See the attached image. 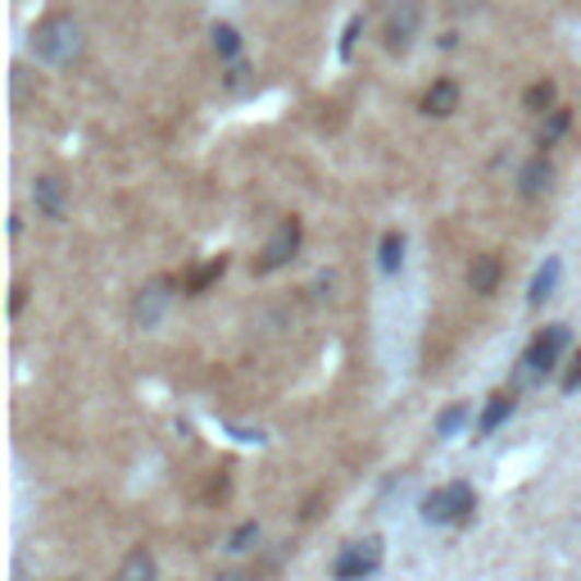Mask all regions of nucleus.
<instances>
[{
    "instance_id": "obj_27",
    "label": "nucleus",
    "mask_w": 581,
    "mask_h": 581,
    "mask_svg": "<svg viewBox=\"0 0 581 581\" xmlns=\"http://www.w3.org/2000/svg\"><path fill=\"white\" fill-rule=\"evenodd\" d=\"M373 5H386L391 10V5H400V0H373Z\"/></svg>"
},
{
    "instance_id": "obj_1",
    "label": "nucleus",
    "mask_w": 581,
    "mask_h": 581,
    "mask_svg": "<svg viewBox=\"0 0 581 581\" xmlns=\"http://www.w3.org/2000/svg\"><path fill=\"white\" fill-rule=\"evenodd\" d=\"M33 50L37 59H46V65H73V59L82 55V27L73 14H50L37 23L33 33Z\"/></svg>"
},
{
    "instance_id": "obj_7",
    "label": "nucleus",
    "mask_w": 581,
    "mask_h": 581,
    "mask_svg": "<svg viewBox=\"0 0 581 581\" xmlns=\"http://www.w3.org/2000/svg\"><path fill=\"white\" fill-rule=\"evenodd\" d=\"M33 205L42 219L50 223H65V213H69V191H65V177H55V173H42L33 182Z\"/></svg>"
},
{
    "instance_id": "obj_12",
    "label": "nucleus",
    "mask_w": 581,
    "mask_h": 581,
    "mask_svg": "<svg viewBox=\"0 0 581 581\" xmlns=\"http://www.w3.org/2000/svg\"><path fill=\"white\" fill-rule=\"evenodd\" d=\"M114 581H160V563H155V555H150L146 545H137L132 555H128L124 563H118Z\"/></svg>"
},
{
    "instance_id": "obj_18",
    "label": "nucleus",
    "mask_w": 581,
    "mask_h": 581,
    "mask_svg": "<svg viewBox=\"0 0 581 581\" xmlns=\"http://www.w3.org/2000/svg\"><path fill=\"white\" fill-rule=\"evenodd\" d=\"M213 50H219L223 59H236V50H241V33L232 23H219L213 27Z\"/></svg>"
},
{
    "instance_id": "obj_19",
    "label": "nucleus",
    "mask_w": 581,
    "mask_h": 581,
    "mask_svg": "<svg viewBox=\"0 0 581 581\" xmlns=\"http://www.w3.org/2000/svg\"><path fill=\"white\" fill-rule=\"evenodd\" d=\"M568 124H572V114H568V109H555V114L545 118V128H541V146H555V141L568 132Z\"/></svg>"
},
{
    "instance_id": "obj_9",
    "label": "nucleus",
    "mask_w": 581,
    "mask_h": 581,
    "mask_svg": "<svg viewBox=\"0 0 581 581\" xmlns=\"http://www.w3.org/2000/svg\"><path fill=\"white\" fill-rule=\"evenodd\" d=\"M500 278H504L500 255H473V264H468V291L473 295H496Z\"/></svg>"
},
{
    "instance_id": "obj_13",
    "label": "nucleus",
    "mask_w": 581,
    "mask_h": 581,
    "mask_svg": "<svg viewBox=\"0 0 581 581\" xmlns=\"http://www.w3.org/2000/svg\"><path fill=\"white\" fill-rule=\"evenodd\" d=\"M509 414H513V391L491 395V405H486V409H481V418H477V437H491L496 427H504V422H509Z\"/></svg>"
},
{
    "instance_id": "obj_26",
    "label": "nucleus",
    "mask_w": 581,
    "mask_h": 581,
    "mask_svg": "<svg viewBox=\"0 0 581 581\" xmlns=\"http://www.w3.org/2000/svg\"><path fill=\"white\" fill-rule=\"evenodd\" d=\"M213 581H246V577H241V572H219Z\"/></svg>"
},
{
    "instance_id": "obj_17",
    "label": "nucleus",
    "mask_w": 581,
    "mask_h": 581,
    "mask_svg": "<svg viewBox=\"0 0 581 581\" xmlns=\"http://www.w3.org/2000/svg\"><path fill=\"white\" fill-rule=\"evenodd\" d=\"M400 264H405V236H400V232H386L382 246H377V268H382V272H395Z\"/></svg>"
},
{
    "instance_id": "obj_22",
    "label": "nucleus",
    "mask_w": 581,
    "mask_h": 581,
    "mask_svg": "<svg viewBox=\"0 0 581 581\" xmlns=\"http://www.w3.org/2000/svg\"><path fill=\"white\" fill-rule=\"evenodd\" d=\"M223 86H228V91H246V86H251V65H241V59H232L228 73H223Z\"/></svg>"
},
{
    "instance_id": "obj_5",
    "label": "nucleus",
    "mask_w": 581,
    "mask_h": 581,
    "mask_svg": "<svg viewBox=\"0 0 581 581\" xmlns=\"http://www.w3.org/2000/svg\"><path fill=\"white\" fill-rule=\"evenodd\" d=\"M169 304H173V282L169 278H155V282H146L137 295H132V327L137 332H155L169 314Z\"/></svg>"
},
{
    "instance_id": "obj_21",
    "label": "nucleus",
    "mask_w": 581,
    "mask_h": 581,
    "mask_svg": "<svg viewBox=\"0 0 581 581\" xmlns=\"http://www.w3.org/2000/svg\"><path fill=\"white\" fill-rule=\"evenodd\" d=\"M464 418H468V409L464 405H454V409H445L441 418H437V437H454L458 427H464Z\"/></svg>"
},
{
    "instance_id": "obj_2",
    "label": "nucleus",
    "mask_w": 581,
    "mask_h": 581,
    "mask_svg": "<svg viewBox=\"0 0 581 581\" xmlns=\"http://www.w3.org/2000/svg\"><path fill=\"white\" fill-rule=\"evenodd\" d=\"M473 509H477V496H473L468 481H450V486H441V491H432L422 500L427 523H468Z\"/></svg>"
},
{
    "instance_id": "obj_11",
    "label": "nucleus",
    "mask_w": 581,
    "mask_h": 581,
    "mask_svg": "<svg viewBox=\"0 0 581 581\" xmlns=\"http://www.w3.org/2000/svg\"><path fill=\"white\" fill-rule=\"evenodd\" d=\"M454 109H458V82L437 78L432 86H427V96H422V114H432V118H450Z\"/></svg>"
},
{
    "instance_id": "obj_15",
    "label": "nucleus",
    "mask_w": 581,
    "mask_h": 581,
    "mask_svg": "<svg viewBox=\"0 0 581 581\" xmlns=\"http://www.w3.org/2000/svg\"><path fill=\"white\" fill-rule=\"evenodd\" d=\"M223 272H228V259H223V255H213L209 264H200V268L191 272V278H187V295H205L213 282L223 278Z\"/></svg>"
},
{
    "instance_id": "obj_6",
    "label": "nucleus",
    "mask_w": 581,
    "mask_h": 581,
    "mask_svg": "<svg viewBox=\"0 0 581 581\" xmlns=\"http://www.w3.org/2000/svg\"><path fill=\"white\" fill-rule=\"evenodd\" d=\"M422 27V5L418 0H400V5L386 10V50L391 55H405Z\"/></svg>"
},
{
    "instance_id": "obj_10",
    "label": "nucleus",
    "mask_w": 581,
    "mask_h": 581,
    "mask_svg": "<svg viewBox=\"0 0 581 581\" xmlns=\"http://www.w3.org/2000/svg\"><path fill=\"white\" fill-rule=\"evenodd\" d=\"M549 187H555V164H549L545 155H536V160H527L523 169H518V191H523L527 200L545 196Z\"/></svg>"
},
{
    "instance_id": "obj_25",
    "label": "nucleus",
    "mask_w": 581,
    "mask_h": 581,
    "mask_svg": "<svg viewBox=\"0 0 581 581\" xmlns=\"http://www.w3.org/2000/svg\"><path fill=\"white\" fill-rule=\"evenodd\" d=\"M23 304H27V287L19 282V287H14V295H10V314H19V310H23Z\"/></svg>"
},
{
    "instance_id": "obj_23",
    "label": "nucleus",
    "mask_w": 581,
    "mask_h": 581,
    "mask_svg": "<svg viewBox=\"0 0 581 581\" xmlns=\"http://www.w3.org/2000/svg\"><path fill=\"white\" fill-rule=\"evenodd\" d=\"M359 33H363V14H350L346 33H341V59H350V55H355V42H359Z\"/></svg>"
},
{
    "instance_id": "obj_8",
    "label": "nucleus",
    "mask_w": 581,
    "mask_h": 581,
    "mask_svg": "<svg viewBox=\"0 0 581 581\" xmlns=\"http://www.w3.org/2000/svg\"><path fill=\"white\" fill-rule=\"evenodd\" d=\"M568 341H572L568 327H545V332L536 336V341H532V350H527L523 359H527L532 369L545 377V373H555V363H559V355L568 350Z\"/></svg>"
},
{
    "instance_id": "obj_20",
    "label": "nucleus",
    "mask_w": 581,
    "mask_h": 581,
    "mask_svg": "<svg viewBox=\"0 0 581 581\" xmlns=\"http://www.w3.org/2000/svg\"><path fill=\"white\" fill-rule=\"evenodd\" d=\"M259 541V523H241L232 536H228V549H232V555H241V549H251Z\"/></svg>"
},
{
    "instance_id": "obj_14",
    "label": "nucleus",
    "mask_w": 581,
    "mask_h": 581,
    "mask_svg": "<svg viewBox=\"0 0 581 581\" xmlns=\"http://www.w3.org/2000/svg\"><path fill=\"white\" fill-rule=\"evenodd\" d=\"M559 278H563V264H559V259H545V264L536 268V278H532V291H527V304H545L549 295H555Z\"/></svg>"
},
{
    "instance_id": "obj_16",
    "label": "nucleus",
    "mask_w": 581,
    "mask_h": 581,
    "mask_svg": "<svg viewBox=\"0 0 581 581\" xmlns=\"http://www.w3.org/2000/svg\"><path fill=\"white\" fill-rule=\"evenodd\" d=\"M523 109H532V114H555V82H532L527 91H523Z\"/></svg>"
},
{
    "instance_id": "obj_24",
    "label": "nucleus",
    "mask_w": 581,
    "mask_h": 581,
    "mask_svg": "<svg viewBox=\"0 0 581 581\" xmlns=\"http://www.w3.org/2000/svg\"><path fill=\"white\" fill-rule=\"evenodd\" d=\"M559 386H563V395H572V391H581V355L572 359V369H568V377H563Z\"/></svg>"
},
{
    "instance_id": "obj_3",
    "label": "nucleus",
    "mask_w": 581,
    "mask_h": 581,
    "mask_svg": "<svg viewBox=\"0 0 581 581\" xmlns=\"http://www.w3.org/2000/svg\"><path fill=\"white\" fill-rule=\"evenodd\" d=\"M382 536H363V541H350L341 555H336L332 563V577L336 581H363V577H373L382 568Z\"/></svg>"
},
{
    "instance_id": "obj_4",
    "label": "nucleus",
    "mask_w": 581,
    "mask_h": 581,
    "mask_svg": "<svg viewBox=\"0 0 581 581\" xmlns=\"http://www.w3.org/2000/svg\"><path fill=\"white\" fill-rule=\"evenodd\" d=\"M300 241H304L300 219H282L278 228H272V236L264 241V251H259V259H255V272H259V278H268V272L287 268V264L300 255Z\"/></svg>"
}]
</instances>
